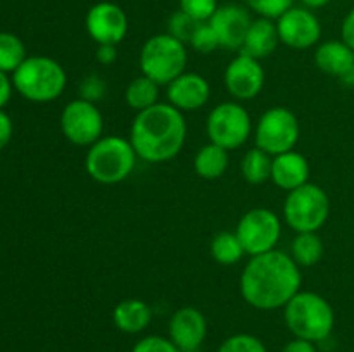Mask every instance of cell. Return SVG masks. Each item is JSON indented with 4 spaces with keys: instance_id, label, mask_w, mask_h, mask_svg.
Segmentation results:
<instances>
[{
    "instance_id": "obj_25",
    "label": "cell",
    "mask_w": 354,
    "mask_h": 352,
    "mask_svg": "<svg viewBox=\"0 0 354 352\" xmlns=\"http://www.w3.org/2000/svg\"><path fill=\"white\" fill-rule=\"evenodd\" d=\"M272 164L273 155L268 152L261 150V148L254 147L251 150L245 152L241 162L242 176L251 185H261V183L272 179Z\"/></svg>"
},
{
    "instance_id": "obj_10",
    "label": "cell",
    "mask_w": 354,
    "mask_h": 352,
    "mask_svg": "<svg viewBox=\"0 0 354 352\" xmlns=\"http://www.w3.org/2000/svg\"><path fill=\"white\" fill-rule=\"evenodd\" d=\"M235 235L241 240L248 255L265 254L275 251L282 237V221L266 207H254L242 214L239 219Z\"/></svg>"
},
{
    "instance_id": "obj_22",
    "label": "cell",
    "mask_w": 354,
    "mask_h": 352,
    "mask_svg": "<svg viewBox=\"0 0 354 352\" xmlns=\"http://www.w3.org/2000/svg\"><path fill=\"white\" fill-rule=\"evenodd\" d=\"M230 155L227 148L216 144H206L197 150L194 157V169L203 179H218L227 173Z\"/></svg>"
},
{
    "instance_id": "obj_8",
    "label": "cell",
    "mask_w": 354,
    "mask_h": 352,
    "mask_svg": "<svg viewBox=\"0 0 354 352\" xmlns=\"http://www.w3.org/2000/svg\"><path fill=\"white\" fill-rule=\"evenodd\" d=\"M299 119L292 110L282 106L265 110L254 128L256 147L268 152L273 157L294 150L299 141Z\"/></svg>"
},
{
    "instance_id": "obj_26",
    "label": "cell",
    "mask_w": 354,
    "mask_h": 352,
    "mask_svg": "<svg viewBox=\"0 0 354 352\" xmlns=\"http://www.w3.org/2000/svg\"><path fill=\"white\" fill-rule=\"evenodd\" d=\"M211 255L218 264L232 266L244 257L245 251L235 231H220L211 242Z\"/></svg>"
},
{
    "instance_id": "obj_11",
    "label": "cell",
    "mask_w": 354,
    "mask_h": 352,
    "mask_svg": "<svg viewBox=\"0 0 354 352\" xmlns=\"http://www.w3.org/2000/svg\"><path fill=\"white\" fill-rule=\"evenodd\" d=\"M59 123L66 140L78 147H90L102 138V113L95 104L85 99H75L66 104Z\"/></svg>"
},
{
    "instance_id": "obj_5",
    "label": "cell",
    "mask_w": 354,
    "mask_h": 352,
    "mask_svg": "<svg viewBox=\"0 0 354 352\" xmlns=\"http://www.w3.org/2000/svg\"><path fill=\"white\" fill-rule=\"evenodd\" d=\"M137 152L130 140L109 135L90 145L85 157V169L93 182L116 185L124 182L137 164Z\"/></svg>"
},
{
    "instance_id": "obj_35",
    "label": "cell",
    "mask_w": 354,
    "mask_h": 352,
    "mask_svg": "<svg viewBox=\"0 0 354 352\" xmlns=\"http://www.w3.org/2000/svg\"><path fill=\"white\" fill-rule=\"evenodd\" d=\"M14 133V124L12 119H10L9 114L6 113L3 109H0V150L9 145L10 138H12Z\"/></svg>"
},
{
    "instance_id": "obj_32",
    "label": "cell",
    "mask_w": 354,
    "mask_h": 352,
    "mask_svg": "<svg viewBox=\"0 0 354 352\" xmlns=\"http://www.w3.org/2000/svg\"><path fill=\"white\" fill-rule=\"evenodd\" d=\"M189 45L199 54H213L216 48H220V41L209 23H201L197 26Z\"/></svg>"
},
{
    "instance_id": "obj_21",
    "label": "cell",
    "mask_w": 354,
    "mask_h": 352,
    "mask_svg": "<svg viewBox=\"0 0 354 352\" xmlns=\"http://www.w3.org/2000/svg\"><path fill=\"white\" fill-rule=\"evenodd\" d=\"M113 321L123 333H140L151 324L152 309L142 299H124L114 307Z\"/></svg>"
},
{
    "instance_id": "obj_1",
    "label": "cell",
    "mask_w": 354,
    "mask_h": 352,
    "mask_svg": "<svg viewBox=\"0 0 354 352\" xmlns=\"http://www.w3.org/2000/svg\"><path fill=\"white\" fill-rule=\"evenodd\" d=\"M301 285V268L289 254L279 248L251 255L239 282L242 299L259 311L286 307L299 292Z\"/></svg>"
},
{
    "instance_id": "obj_29",
    "label": "cell",
    "mask_w": 354,
    "mask_h": 352,
    "mask_svg": "<svg viewBox=\"0 0 354 352\" xmlns=\"http://www.w3.org/2000/svg\"><path fill=\"white\" fill-rule=\"evenodd\" d=\"M201 23H197L196 19H192L190 16H187L185 12H182V10H176V12H173L171 16H169V21H168V33L171 35V37L178 38L180 41H183V43H190V40H192L194 33H196L197 26H199Z\"/></svg>"
},
{
    "instance_id": "obj_7",
    "label": "cell",
    "mask_w": 354,
    "mask_h": 352,
    "mask_svg": "<svg viewBox=\"0 0 354 352\" xmlns=\"http://www.w3.org/2000/svg\"><path fill=\"white\" fill-rule=\"evenodd\" d=\"M330 216V199L322 186L306 183L287 193L283 219L296 233L318 231Z\"/></svg>"
},
{
    "instance_id": "obj_40",
    "label": "cell",
    "mask_w": 354,
    "mask_h": 352,
    "mask_svg": "<svg viewBox=\"0 0 354 352\" xmlns=\"http://www.w3.org/2000/svg\"><path fill=\"white\" fill-rule=\"evenodd\" d=\"M299 2H301V6L306 7V9L317 10V9H322V7L328 6L332 0H299Z\"/></svg>"
},
{
    "instance_id": "obj_13",
    "label": "cell",
    "mask_w": 354,
    "mask_h": 352,
    "mask_svg": "<svg viewBox=\"0 0 354 352\" xmlns=\"http://www.w3.org/2000/svg\"><path fill=\"white\" fill-rule=\"evenodd\" d=\"M85 28L97 45H118L128 33L127 12L118 3L102 0L88 9Z\"/></svg>"
},
{
    "instance_id": "obj_33",
    "label": "cell",
    "mask_w": 354,
    "mask_h": 352,
    "mask_svg": "<svg viewBox=\"0 0 354 352\" xmlns=\"http://www.w3.org/2000/svg\"><path fill=\"white\" fill-rule=\"evenodd\" d=\"M131 352H182L169 338L161 335H149L133 345Z\"/></svg>"
},
{
    "instance_id": "obj_6",
    "label": "cell",
    "mask_w": 354,
    "mask_h": 352,
    "mask_svg": "<svg viewBox=\"0 0 354 352\" xmlns=\"http://www.w3.org/2000/svg\"><path fill=\"white\" fill-rule=\"evenodd\" d=\"M189 62L187 45L169 33H159L142 45L140 64L142 75L154 79L158 85H169L173 79L185 72Z\"/></svg>"
},
{
    "instance_id": "obj_28",
    "label": "cell",
    "mask_w": 354,
    "mask_h": 352,
    "mask_svg": "<svg viewBox=\"0 0 354 352\" xmlns=\"http://www.w3.org/2000/svg\"><path fill=\"white\" fill-rule=\"evenodd\" d=\"M218 352H268L258 337L249 333H237L225 338Z\"/></svg>"
},
{
    "instance_id": "obj_37",
    "label": "cell",
    "mask_w": 354,
    "mask_h": 352,
    "mask_svg": "<svg viewBox=\"0 0 354 352\" xmlns=\"http://www.w3.org/2000/svg\"><path fill=\"white\" fill-rule=\"evenodd\" d=\"M118 45H99V48H97V61L100 62V64L104 66H111L116 62L118 59Z\"/></svg>"
},
{
    "instance_id": "obj_16",
    "label": "cell",
    "mask_w": 354,
    "mask_h": 352,
    "mask_svg": "<svg viewBox=\"0 0 354 352\" xmlns=\"http://www.w3.org/2000/svg\"><path fill=\"white\" fill-rule=\"evenodd\" d=\"M169 340L182 352H196L207 335L206 316L196 307L175 311L168 324Z\"/></svg>"
},
{
    "instance_id": "obj_20",
    "label": "cell",
    "mask_w": 354,
    "mask_h": 352,
    "mask_svg": "<svg viewBox=\"0 0 354 352\" xmlns=\"http://www.w3.org/2000/svg\"><path fill=\"white\" fill-rule=\"evenodd\" d=\"M279 43L280 38L275 21L266 19V17H258V19H252L241 52L259 61V59L272 55L277 50V47H279Z\"/></svg>"
},
{
    "instance_id": "obj_27",
    "label": "cell",
    "mask_w": 354,
    "mask_h": 352,
    "mask_svg": "<svg viewBox=\"0 0 354 352\" xmlns=\"http://www.w3.org/2000/svg\"><path fill=\"white\" fill-rule=\"evenodd\" d=\"M26 47L17 35L0 31V71L14 72L26 61Z\"/></svg>"
},
{
    "instance_id": "obj_23",
    "label": "cell",
    "mask_w": 354,
    "mask_h": 352,
    "mask_svg": "<svg viewBox=\"0 0 354 352\" xmlns=\"http://www.w3.org/2000/svg\"><path fill=\"white\" fill-rule=\"evenodd\" d=\"M159 86L154 79L147 78L145 75L137 76L131 79L124 92V100H127L128 107L133 109L135 113H142V110L149 109V107L159 104Z\"/></svg>"
},
{
    "instance_id": "obj_34",
    "label": "cell",
    "mask_w": 354,
    "mask_h": 352,
    "mask_svg": "<svg viewBox=\"0 0 354 352\" xmlns=\"http://www.w3.org/2000/svg\"><path fill=\"white\" fill-rule=\"evenodd\" d=\"M104 93H106V83L97 75L86 76L80 85V99H85L88 102H99Z\"/></svg>"
},
{
    "instance_id": "obj_18",
    "label": "cell",
    "mask_w": 354,
    "mask_h": 352,
    "mask_svg": "<svg viewBox=\"0 0 354 352\" xmlns=\"http://www.w3.org/2000/svg\"><path fill=\"white\" fill-rule=\"evenodd\" d=\"M315 64L322 72L349 81L354 79V50L342 40H328L317 47Z\"/></svg>"
},
{
    "instance_id": "obj_19",
    "label": "cell",
    "mask_w": 354,
    "mask_h": 352,
    "mask_svg": "<svg viewBox=\"0 0 354 352\" xmlns=\"http://www.w3.org/2000/svg\"><path fill=\"white\" fill-rule=\"evenodd\" d=\"M272 182L287 193L310 183V162L301 152L289 150L273 157Z\"/></svg>"
},
{
    "instance_id": "obj_12",
    "label": "cell",
    "mask_w": 354,
    "mask_h": 352,
    "mask_svg": "<svg viewBox=\"0 0 354 352\" xmlns=\"http://www.w3.org/2000/svg\"><path fill=\"white\" fill-rule=\"evenodd\" d=\"M280 43L294 50L315 47L322 38V24L317 14L306 7L292 6L275 19Z\"/></svg>"
},
{
    "instance_id": "obj_14",
    "label": "cell",
    "mask_w": 354,
    "mask_h": 352,
    "mask_svg": "<svg viewBox=\"0 0 354 352\" xmlns=\"http://www.w3.org/2000/svg\"><path fill=\"white\" fill-rule=\"evenodd\" d=\"M225 86L237 100H252L265 86V69L258 59L239 52L225 69Z\"/></svg>"
},
{
    "instance_id": "obj_31",
    "label": "cell",
    "mask_w": 354,
    "mask_h": 352,
    "mask_svg": "<svg viewBox=\"0 0 354 352\" xmlns=\"http://www.w3.org/2000/svg\"><path fill=\"white\" fill-rule=\"evenodd\" d=\"M178 3L180 10L197 23H207L220 7L218 0H178Z\"/></svg>"
},
{
    "instance_id": "obj_24",
    "label": "cell",
    "mask_w": 354,
    "mask_h": 352,
    "mask_svg": "<svg viewBox=\"0 0 354 352\" xmlns=\"http://www.w3.org/2000/svg\"><path fill=\"white\" fill-rule=\"evenodd\" d=\"M324 251V240L317 231L296 233L292 245H290V257L297 262L299 268H310L322 261Z\"/></svg>"
},
{
    "instance_id": "obj_15",
    "label": "cell",
    "mask_w": 354,
    "mask_h": 352,
    "mask_svg": "<svg viewBox=\"0 0 354 352\" xmlns=\"http://www.w3.org/2000/svg\"><path fill=\"white\" fill-rule=\"evenodd\" d=\"M207 23L216 33L221 48L241 52L252 19L245 7L237 3H225L218 7Z\"/></svg>"
},
{
    "instance_id": "obj_30",
    "label": "cell",
    "mask_w": 354,
    "mask_h": 352,
    "mask_svg": "<svg viewBox=\"0 0 354 352\" xmlns=\"http://www.w3.org/2000/svg\"><path fill=\"white\" fill-rule=\"evenodd\" d=\"M244 3L259 17L275 21L294 6V0H244Z\"/></svg>"
},
{
    "instance_id": "obj_3",
    "label": "cell",
    "mask_w": 354,
    "mask_h": 352,
    "mask_svg": "<svg viewBox=\"0 0 354 352\" xmlns=\"http://www.w3.org/2000/svg\"><path fill=\"white\" fill-rule=\"evenodd\" d=\"M283 320L294 337L322 342L330 337L335 314L330 302L320 293L299 290L283 307Z\"/></svg>"
},
{
    "instance_id": "obj_2",
    "label": "cell",
    "mask_w": 354,
    "mask_h": 352,
    "mask_svg": "<svg viewBox=\"0 0 354 352\" xmlns=\"http://www.w3.org/2000/svg\"><path fill=\"white\" fill-rule=\"evenodd\" d=\"M128 140L131 141L142 161L154 164L171 161L185 145V116L171 104H156L142 113H137Z\"/></svg>"
},
{
    "instance_id": "obj_9",
    "label": "cell",
    "mask_w": 354,
    "mask_h": 352,
    "mask_svg": "<svg viewBox=\"0 0 354 352\" xmlns=\"http://www.w3.org/2000/svg\"><path fill=\"white\" fill-rule=\"evenodd\" d=\"M251 114L239 102H221L213 107L206 121V133L211 144L228 152L242 147L251 137Z\"/></svg>"
},
{
    "instance_id": "obj_17",
    "label": "cell",
    "mask_w": 354,
    "mask_h": 352,
    "mask_svg": "<svg viewBox=\"0 0 354 352\" xmlns=\"http://www.w3.org/2000/svg\"><path fill=\"white\" fill-rule=\"evenodd\" d=\"M168 104L182 113H194L203 109L211 97V86L199 72H183L166 85Z\"/></svg>"
},
{
    "instance_id": "obj_4",
    "label": "cell",
    "mask_w": 354,
    "mask_h": 352,
    "mask_svg": "<svg viewBox=\"0 0 354 352\" xmlns=\"http://www.w3.org/2000/svg\"><path fill=\"white\" fill-rule=\"evenodd\" d=\"M14 90L30 102L47 104L59 99L68 85V75L55 59L31 55L12 72Z\"/></svg>"
},
{
    "instance_id": "obj_39",
    "label": "cell",
    "mask_w": 354,
    "mask_h": 352,
    "mask_svg": "<svg viewBox=\"0 0 354 352\" xmlns=\"http://www.w3.org/2000/svg\"><path fill=\"white\" fill-rule=\"evenodd\" d=\"M12 78H9V75L3 71H0V109L7 106V102L10 100L12 97Z\"/></svg>"
},
{
    "instance_id": "obj_38",
    "label": "cell",
    "mask_w": 354,
    "mask_h": 352,
    "mask_svg": "<svg viewBox=\"0 0 354 352\" xmlns=\"http://www.w3.org/2000/svg\"><path fill=\"white\" fill-rule=\"evenodd\" d=\"M282 352H317V347H315V342L294 337L292 340L283 345Z\"/></svg>"
},
{
    "instance_id": "obj_36",
    "label": "cell",
    "mask_w": 354,
    "mask_h": 352,
    "mask_svg": "<svg viewBox=\"0 0 354 352\" xmlns=\"http://www.w3.org/2000/svg\"><path fill=\"white\" fill-rule=\"evenodd\" d=\"M341 38L351 50H354V7L344 16L341 24Z\"/></svg>"
}]
</instances>
